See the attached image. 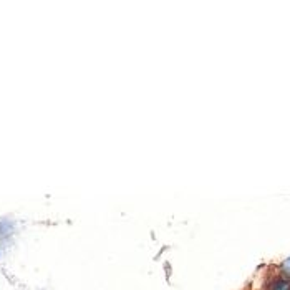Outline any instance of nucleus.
Listing matches in <instances>:
<instances>
[{
  "label": "nucleus",
  "instance_id": "nucleus-4",
  "mask_svg": "<svg viewBox=\"0 0 290 290\" xmlns=\"http://www.w3.org/2000/svg\"><path fill=\"white\" fill-rule=\"evenodd\" d=\"M15 290H20V287H17V288H15ZM23 290H25V288H23Z\"/></svg>",
  "mask_w": 290,
  "mask_h": 290
},
{
  "label": "nucleus",
  "instance_id": "nucleus-1",
  "mask_svg": "<svg viewBox=\"0 0 290 290\" xmlns=\"http://www.w3.org/2000/svg\"><path fill=\"white\" fill-rule=\"evenodd\" d=\"M17 237H18V222L10 216L0 217V270H2L5 255L14 247Z\"/></svg>",
  "mask_w": 290,
  "mask_h": 290
},
{
  "label": "nucleus",
  "instance_id": "nucleus-2",
  "mask_svg": "<svg viewBox=\"0 0 290 290\" xmlns=\"http://www.w3.org/2000/svg\"><path fill=\"white\" fill-rule=\"evenodd\" d=\"M272 290H290V282H287V280H277L274 285H272Z\"/></svg>",
  "mask_w": 290,
  "mask_h": 290
},
{
  "label": "nucleus",
  "instance_id": "nucleus-3",
  "mask_svg": "<svg viewBox=\"0 0 290 290\" xmlns=\"http://www.w3.org/2000/svg\"><path fill=\"white\" fill-rule=\"evenodd\" d=\"M283 270H285L287 275H290V257H288L285 262H283Z\"/></svg>",
  "mask_w": 290,
  "mask_h": 290
}]
</instances>
